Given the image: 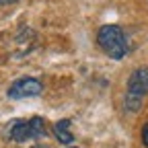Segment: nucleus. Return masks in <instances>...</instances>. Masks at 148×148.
<instances>
[{
  "label": "nucleus",
  "instance_id": "nucleus-3",
  "mask_svg": "<svg viewBox=\"0 0 148 148\" xmlns=\"http://www.w3.org/2000/svg\"><path fill=\"white\" fill-rule=\"evenodd\" d=\"M6 136L14 142H27V140H39L47 136V127L41 117L31 119H14L6 127Z\"/></svg>",
  "mask_w": 148,
  "mask_h": 148
},
{
  "label": "nucleus",
  "instance_id": "nucleus-7",
  "mask_svg": "<svg viewBox=\"0 0 148 148\" xmlns=\"http://www.w3.org/2000/svg\"><path fill=\"white\" fill-rule=\"evenodd\" d=\"M12 2H18V0H0V4H12Z\"/></svg>",
  "mask_w": 148,
  "mask_h": 148
},
{
  "label": "nucleus",
  "instance_id": "nucleus-5",
  "mask_svg": "<svg viewBox=\"0 0 148 148\" xmlns=\"http://www.w3.org/2000/svg\"><path fill=\"white\" fill-rule=\"evenodd\" d=\"M53 134L60 144H72L74 136L70 134V119H60L53 123Z\"/></svg>",
  "mask_w": 148,
  "mask_h": 148
},
{
  "label": "nucleus",
  "instance_id": "nucleus-1",
  "mask_svg": "<svg viewBox=\"0 0 148 148\" xmlns=\"http://www.w3.org/2000/svg\"><path fill=\"white\" fill-rule=\"evenodd\" d=\"M97 43L103 53L113 60H121L127 53V39L119 25H103L97 33Z\"/></svg>",
  "mask_w": 148,
  "mask_h": 148
},
{
  "label": "nucleus",
  "instance_id": "nucleus-2",
  "mask_svg": "<svg viewBox=\"0 0 148 148\" xmlns=\"http://www.w3.org/2000/svg\"><path fill=\"white\" fill-rule=\"evenodd\" d=\"M146 95H148V68L140 66L127 78V90H125V99H123L125 111L136 113L142 107V101H144Z\"/></svg>",
  "mask_w": 148,
  "mask_h": 148
},
{
  "label": "nucleus",
  "instance_id": "nucleus-6",
  "mask_svg": "<svg viewBox=\"0 0 148 148\" xmlns=\"http://www.w3.org/2000/svg\"><path fill=\"white\" fill-rule=\"evenodd\" d=\"M142 144H144V146L148 148V123H146V125L142 127Z\"/></svg>",
  "mask_w": 148,
  "mask_h": 148
},
{
  "label": "nucleus",
  "instance_id": "nucleus-4",
  "mask_svg": "<svg viewBox=\"0 0 148 148\" xmlns=\"http://www.w3.org/2000/svg\"><path fill=\"white\" fill-rule=\"evenodd\" d=\"M43 90V84L37 78H18L10 84L8 88V97L10 99H31V97H39Z\"/></svg>",
  "mask_w": 148,
  "mask_h": 148
},
{
  "label": "nucleus",
  "instance_id": "nucleus-9",
  "mask_svg": "<svg viewBox=\"0 0 148 148\" xmlns=\"http://www.w3.org/2000/svg\"><path fill=\"white\" fill-rule=\"evenodd\" d=\"M70 148H76V146H70Z\"/></svg>",
  "mask_w": 148,
  "mask_h": 148
},
{
  "label": "nucleus",
  "instance_id": "nucleus-8",
  "mask_svg": "<svg viewBox=\"0 0 148 148\" xmlns=\"http://www.w3.org/2000/svg\"><path fill=\"white\" fill-rule=\"evenodd\" d=\"M31 148H45V144H35V146H31Z\"/></svg>",
  "mask_w": 148,
  "mask_h": 148
}]
</instances>
